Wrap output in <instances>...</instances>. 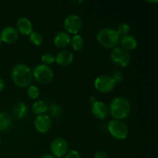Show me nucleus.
<instances>
[{
	"label": "nucleus",
	"instance_id": "bb28decb",
	"mask_svg": "<svg viewBox=\"0 0 158 158\" xmlns=\"http://www.w3.org/2000/svg\"><path fill=\"white\" fill-rule=\"evenodd\" d=\"M65 156V158H81L80 154L77 151H70L69 152H67Z\"/></svg>",
	"mask_w": 158,
	"mask_h": 158
},
{
	"label": "nucleus",
	"instance_id": "2eb2a0df",
	"mask_svg": "<svg viewBox=\"0 0 158 158\" xmlns=\"http://www.w3.org/2000/svg\"><path fill=\"white\" fill-rule=\"evenodd\" d=\"M70 35L65 31H60L56 34L53 38L54 45L60 49L66 47L70 43Z\"/></svg>",
	"mask_w": 158,
	"mask_h": 158
},
{
	"label": "nucleus",
	"instance_id": "5701e85b",
	"mask_svg": "<svg viewBox=\"0 0 158 158\" xmlns=\"http://www.w3.org/2000/svg\"><path fill=\"white\" fill-rule=\"evenodd\" d=\"M49 113L52 118H57L61 114L62 109L60 106L56 103H52L49 106H48Z\"/></svg>",
	"mask_w": 158,
	"mask_h": 158
},
{
	"label": "nucleus",
	"instance_id": "dca6fc26",
	"mask_svg": "<svg viewBox=\"0 0 158 158\" xmlns=\"http://www.w3.org/2000/svg\"><path fill=\"white\" fill-rule=\"evenodd\" d=\"M120 43L123 49H124L127 51H131L136 49L137 46V42L136 39L133 35H127L122 37L120 39Z\"/></svg>",
	"mask_w": 158,
	"mask_h": 158
},
{
	"label": "nucleus",
	"instance_id": "a211bd4d",
	"mask_svg": "<svg viewBox=\"0 0 158 158\" xmlns=\"http://www.w3.org/2000/svg\"><path fill=\"white\" fill-rule=\"evenodd\" d=\"M48 110V104L44 100H39L32 104V111L37 116L43 115Z\"/></svg>",
	"mask_w": 158,
	"mask_h": 158
},
{
	"label": "nucleus",
	"instance_id": "423d86ee",
	"mask_svg": "<svg viewBox=\"0 0 158 158\" xmlns=\"http://www.w3.org/2000/svg\"><path fill=\"white\" fill-rule=\"evenodd\" d=\"M110 60L116 66L126 67L131 62V55L128 51L122 47H116L111 52Z\"/></svg>",
	"mask_w": 158,
	"mask_h": 158
},
{
	"label": "nucleus",
	"instance_id": "aec40b11",
	"mask_svg": "<svg viewBox=\"0 0 158 158\" xmlns=\"http://www.w3.org/2000/svg\"><path fill=\"white\" fill-rule=\"evenodd\" d=\"M70 43L72 48L75 51H80L84 46V40H83V37L79 34L74 35V36L71 40Z\"/></svg>",
	"mask_w": 158,
	"mask_h": 158
},
{
	"label": "nucleus",
	"instance_id": "20e7f679",
	"mask_svg": "<svg viewBox=\"0 0 158 158\" xmlns=\"http://www.w3.org/2000/svg\"><path fill=\"white\" fill-rule=\"evenodd\" d=\"M32 77L40 84H48L53 80V71L50 67L44 64H40L34 68Z\"/></svg>",
	"mask_w": 158,
	"mask_h": 158
},
{
	"label": "nucleus",
	"instance_id": "9d476101",
	"mask_svg": "<svg viewBox=\"0 0 158 158\" xmlns=\"http://www.w3.org/2000/svg\"><path fill=\"white\" fill-rule=\"evenodd\" d=\"M34 126L36 131L41 134H45L50 130L52 127V120L47 115L37 116L34 120Z\"/></svg>",
	"mask_w": 158,
	"mask_h": 158
},
{
	"label": "nucleus",
	"instance_id": "4be33fe9",
	"mask_svg": "<svg viewBox=\"0 0 158 158\" xmlns=\"http://www.w3.org/2000/svg\"><path fill=\"white\" fill-rule=\"evenodd\" d=\"M27 95L32 100H35L40 95V89L34 85H30L27 88Z\"/></svg>",
	"mask_w": 158,
	"mask_h": 158
},
{
	"label": "nucleus",
	"instance_id": "1a4fd4ad",
	"mask_svg": "<svg viewBox=\"0 0 158 158\" xmlns=\"http://www.w3.org/2000/svg\"><path fill=\"white\" fill-rule=\"evenodd\" d=\"M69 146L66 140L63 138H56L50 144V151L55 157H63L67 154Z\"/></svg>",
	"mask_w": 158,
	"mask_h": 158
},
{
	"label": "nucleus",
	"instance_id": "473e14b6",
	"mask_svg": "<svg viewBox=\"0 0 158 158\" xmlns=\"http://www.w3.org/2000/svg\"><path fill=\"white\" fill-rule=\"evenodd\" d=\"M2 43V40H1V38H0V46H1Z\"/></svg>",
	"mask_w": 158,
	"mask_h": 158
},
{
	"label": "nucleus",
	"instance_id": "6e6552de",
	"mask_svg": "<svg viewBox=\"0 0 158 158\" xmlns=\"http://www.w3.org/2000/svg\"><path fill=\"white\" fill-rule=\"evenodd\" d=\"M116 86L115 82L111 77L107 75H101L97 77L94 81V86L97 91L103 94L111 92Z\"/></svg>",
	"mask_w": 158,
	"mask_h": 158
},
{
	"label": "nucleus",
	"instance_id": "9b49d317",
	"mask_svg": "<svg viewBox=\"0 0 158 158\" xmlns=\"http://www.w3.org/2000/svg\"><path fill=\"white\" fill-rule=\"evenodd\" d=\"M0 38L2 42L7 44H12L15 43L19 39V32L16 29L12 26L5 27L0 33Z\"/></svg>",
	"mask_w": 158,
	"mask_h": 158
},
{
	"label": "nucleus",
	"instance_id": "cd10ccee",
	"mask_svg": "<svg viewBox=\"0 0 158 158\" xmlns=\"http://www.w3.org/2000/svg\"><path fill=\"white\" fill-rule=\"evenodd\" d=\"M94 158H108V155L105 151H98L94 154Z\"/></svg>",
	"mask_w": 158,
	"mask_h": 158
},
{
	"label": "nucleus",
	"instance_id": "4468645a",
	"mask_svg": "<svg viewBox=\"0 0 158 158\" xmlns=\"http://www.w3.org/2000/svg\"><path fill=\"white\" fill-rule=\"evenodd\" d=\"M73 61V54L68 50H62L55 56V62L60 66H67Z\"/></svg>",
	"mask_w": 158,
	"mask_h": 158
},
{
	"label": "nucleus",
	"instance_id": "393cba45",
	"mask_svg": "<svg viewBox=\"0 0 158 158\" xmlns=\"http://www.w3.org/2000/svg\"><path fill=\"white\" fill-rule=\"evenodd\" d=\"M41 60L43 64L48 66V65L52 64L55 62V56H54L53 54L50 53V52H46L42 56Z\"/></svg>",
	"mask_w": 158,
	"mask_h": 158
},
{
	"label": "nucleus",
	"instance_id": "6ab92c4d",
	"mask_svg": "<svg viewBox=\"0 0 158 158\" xmlns=\"http://www.w3.org/2000/svg\"><path fill=\"white\" fill-rule=\"evenodd\" d=\"M12 123L10 115L6 112L0 113V131H5L9 128Z\"/></svg>",
	"mask_w": 158,
	"mask_h": 158
},
{
	"label": "nucleus",
	"instance_id": "a878e982",
	"mask_svg": "<svg viewBox=\"0 0 158 158\" xmlns=\"http://www.w3.org/2000/svg\"><path fill=\"white\" fill-rule=\"evenodd\" d=\"M111 78L114 80V81L115 82V83H120L123 81V73L120 72L119 70H116L114 71V73H112V76H111Z\"/></svg>",
	"mask_w": 158,
	"mask_h": 158
},
{
	"label": "nucleus",
	"instance_id": "f3484780",
	"mask_svg": "<svg viewBox=\"0 0 158 158\" xmlns=\"http://www.w3.org/2000/svg\"><path fill=\"white\" fill-rule=\"evenodd\" d=\"M13 116L18 120H22L27 114V106L23 102H18L12 107Z\"/></svg>",
	"mask_w": 158,
	"mask_h": 158
},
{
	"label": "nucleus",
	"instance_id": "f8f14e48",
	"mask_svg": "<svg viewBox=\"0 0 158 158\" xmlns=\"http://www.w3.org/2000/svg\"><path fill=\"white\" fill-rule=\"evenodd\" d=\"M91 112L92 114L99 120H104L107 117L109 114V110L107 106L104 103L100 101H97L93 103L91 106Z\"/></svg>",
	"mask_w": 158,
	"mask_h": 158
},
{
	"label": "nucleus",
	"instance_id": "2f4dec72",
	"mask_svg": "<svg viewBox=\"0 0 158 158\" xmlns=\"http://www.w3.org/2000/svg\"><path fill=\"white\" fill-rule=\"evenodd\" d=\"M148 2H157V0H155V1H154V2H153V1H148Z\"/></svg>",
	"mask_w": 158,
	"mask_h": 158
},
{
	"label": "nucleus",
	"instance_id": "39448f33",
	"mask_svg": "<svg viewBox=\"0 0 158 158\" xmlns=\"http://www.w3.org/2000/svg\"><path fill=\"white\" fill-rule=\"evenodd\" d=\"M108 131L113 137L117 140H123L128 136V127L122 120H112L108 123Z\"/></svg>",
	"mask_w": 158,
	"mask_h": 158
},
{
	"label": "nucleus",
	"instance_id": "f03ea898",
	"mask_svg": "<svg viewBox=\"0 0 158 158\" xmlns=\"http://www.w3.org/2000/svg\"><path fill=\"white\" fill-rule=\"evenodd\" d=\"M12 79L19 87H27L33 79L32 69L27 65L18 63L12 68Z\"/></svg>",
	"mask_w": 158,
	"mask_h": 158
},
{
	"label": "nucleus",
	"instance_id": "c85d7f7f",
	"mask_svg": "<svg viewBox=\"0 0 158 158\" xmlns=\"http://www.w3.org/2000/svg\"><path fill=\"white\" fill-rule=\"evenodd\" d=\"M89 102H91V103H92V104L93 103H95V102L97 101V97H96L95 96H91V97L89 98Z\"/></svg>",
	"mask_w": 158,
	"mask_h": 158
},
{
	"label": "nucleus",
	"instance_id": "0eeeda50",
	"mask_svg": "<svg viewBox=\"0 0 158 158\" xmlns=\"http://www.w3.org/2000/svg\"><path fill=\"white\" fill-rule=\"evenodd\" d=\"M83 27V21L79 15L71 14L66 17L63 21V28L68 34L77 35Z\"/></svg>",
	"mask_w": 158,
	"mask_h": 158
},
{
	"label": "nucleus",
	"instance_id": "7ed1b4c3",
	"mask_svg": "<svg viewBox=\"0 0 158 158\" xmlns=\"http://www.w3.org/2000/svg\"><path fill=\"white\" fill-rule=\"evenodd\" d=\"M96 38L100 45L106 49H114L120 41V36L117 31L110 28L100 29L97 32Z\"/></svg>",
	"mask_w": 158,
	"mask_h": 158
},
{
	"label": "nucleus",
	"instance_id": "7c9ffc66",
	"mask_svg": "<svg viewBox=\"0 0 158 158\" xmlns=\"http://www.w3.org/2000/svg\"><path fill=\"white\" fill-rule=\"evenodd\" d=\"M41 158H56V157H54L52 154H44V155H43Z\"/></svg>",
	"mask_w": 158,
	"mask_h": 158
},
{
	"label": "nucleus",
	"instance_id": "f257e3e1",
	"mask_svg": "<svg viewBox=\"0 0 158 158\" xmlns=\"http://www.w3.org/2000/svg\"><path fill=\"white\" fill-rule=\"evenodd\" d=\"M108 110L114 120H122L129 116L131 105L129 100L125 97H117L110 102Z\"/></svg>",
	"mask_w": 158,
	"mask_h": 158
},
{
	"label": "nucleus",
	"instance_id": "72a5a7b5",
	"mask_svg": "<svg viewBox=\"0 0 158 158\" xmlns=\"http://www.w3.org/2000/svg\"><path fill=\"white\" fill-rule=\"evenodd\" d=\"M0 140H1V136H0Z\"/></svg>",
	"mask_w": 158,
	"mask_h": 158
},
{
	"label": "nucleus",
	"instance_id": "b1692460",
	"mask_svg": "<svg viewBox=\"0 0 158 158\" xmlns=\"http://www.w3.org/2000/svg\"><path fill=\"white\" fill-rule=\"evenodd\" d=\"M130 30H131V28H130L129 25L127 24V23H122V24L119 25L116 31L120 36H124V35H128Z\"/></svg>",
	"mask_w": 158,
	"mask_h": 158
},
{
	"label": "nucleus",
	"instance_id": "412c9836",
	"mask_svg": "<svg viewBox=\"0 0 158 158\" xmlns=\"http://www.w3.org/2000/svg\"><path fill=\"white\" fill-rule=\"evenodd\" d=\"M29 40L35 46H40L43 43V36L40 32L32 31L29 35Z\"/></svg>",
	"mask_w": 158,
	"mask_h": 158
},
{
	"label": "nucleus",
	"instance_id": "c756f323",
	"mask_svg": "<svg viewBox=\"0 0 158 158\" xmlns=\"http://www.w3.org/2000/svg\"><path fill=\"white\" fill-rule=\"evenodd\" d=\"M4 86H5L4 81L2 80V79L0 78V92H2V91L3 90V89H4Z\"/></svg>",
	"mask_w": 158,
	"mask_h": 158
},
{
	"label": "nucleus",
	"instance_id": "ddd939ff",
	"mask_svg": "<svg viewBox=\"0 0 158 158\" xmlns=\"http://www.w3.org/2000/svg\"><path fill=\"white\" fill-rule=\"evenodd\" d=\"M16 30L23 35H29L32 32V24L27 18L22 17L16 21Z\"/></svg>",
	"mask_w": 158,
	"mask_h": 158
}]
</instances>
